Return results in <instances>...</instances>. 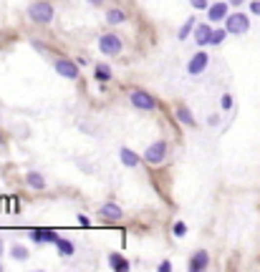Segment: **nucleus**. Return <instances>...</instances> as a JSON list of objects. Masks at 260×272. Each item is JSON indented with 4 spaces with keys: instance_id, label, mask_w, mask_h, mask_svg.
I'll return each mask as SVG.
<instances>
[{
    "instance_id": "obj_31",
    "label": "nucleus",
    "mask_w": 260,
    "mask_h": 272,
    "mask_svg": "<svg viewBox=\"0 0 260 272\" xmlns=\"http://www.w3.org/2000/svg\"><path fill=\"white\" fill-rule=\"evenodd\" d=\"M0 254H3V245H0Z\"/></svg>"
},
{
    "instance_id": "obj_8",
    "label": "nucleus",
    "mask_w": 260,
    "mask_h": 272,
    "mask_svg": "<svg viewBox=\"0 0 260 272\" xmlns=\"http://www.w3.org/2000/svg\"><path fill=\"white\" fill-rule=\"evenodd\" d=\"M210 66V56L205 51H197L192 58H190V63H187V73L190 76H200V73H205Z\"/></svg>"
},
{
    "instance_id": "obj_22",
    "label": "nucleus",
    "mask_w": 260,
    "mask_h": 272,
    "mask_svg": "<svg viewBox=\"0 0 260 272\" xmlns=\"http://www.w3.org/2000/svg\"><path fill=\"white\" fill-rule=\"evenodd\" d=\"M10 254L16 257V260H28V257H31V252H28V250H25L23 245H16V247L10 250Z\"/></svg>"
},
{
    "instance_id": "obj_1",
    "label": "nucleus",
    "mask_w": 260,
    "mask_h": 272,
    "mask_svg": "<svg viewBox=\"0 0 260 272\" xmlns=\"http://www.w3.org/2000/svg\"><path fill=\"white\" fill-rule=\"evenodd\" d=\"M28 18H31L33 23H38V25H48L56 18V10H53V5L48 3V0H36V3L28 5Z\"/></svg>"
},
{
    "instance_id": "obj_3",
    "label": "nucleus",
    "mask_w": 260,
    "mask_h": 272,
    "mask_svg": "<svg viewBox=\"0 0 260 272\" xmlns=\"http://www.w3.org/2000/svg\"><path fill=\"white\" fill-rule=\"evenodd\" d=\"M225 28L230 36H245L250 30V18L245 13H230L225 18Z\"/></svg>"
},
{
    "instance_id": "obj_5",
    "label": "nucleus",
    "mask_w": 260,
    "mask_h": 272,
    "mask_svg": "<svg viewBox=\"0 0 260 272\" xmlns=\"http://www.w3.org/2000/svg\"><path fill=\"white\" fill-rule=\"evenodd\" d=\"M99 51L104 56H119L124 51V40L117 33H104L99 38Z\"/></svg>"
},
{
    "instance_id": "obj_19",
    "label": "nucleus",
    "mask_w": 260,
    "mask_h": 272,
    "mask_svg": "<svg viewBox=\"0 0 260 272\" xmlns=\"http://www.w3.org/2000/svg\"><path fill=\"white\" fill-rule=\"evenodd\" d=\"M195 28H197V20L192 18V15H190V18H187V23L180 28V33H177V38L180 40H187V36H190V33H195Z\"/></svg>"
},
{
    "instance_id": "obj_27",
    "label": "nucleus",
    "mask_w": 260,
    "mask_h": 272,
    "mask_svg": "<svg viewBox=\"0 0 260 272\" xmlns=\"http://www.w3.org/2000/svg\"><path fill=\"white\" fill-rule=\"evenodd\" d=\"M76 219H79V224H81V227H89V224H91V219L86 217V214H79Z\"/></svg>"
},
{
    "instance_id": "obj_7",
    "label": "nucleus",
    "mask_w": 260,
    "mask_h": 272,
    "mask_svg": "<svg viewBox=\"0 0 260 272\" xmlns=\"http://www.w3.org/2000/svg\"><path fill=\"white\" fill-rule=\"evenodd\" d=\"M28 237H31L33 242H38V245H43V242H48V245H56L61 237L56 230H51V227H36V230H28Z\"/></svg>"
},
{
    "instance_id": "obj_11",
    "label": "nucleus",
    "mask_w": 260,
    "mask_h": 272,
    "mask_svg": "<svg viewBox=\"0 0 260 272\" xmlns=\"http://www.w3.org/2000/svg\"><path fill=\"white\" fill-rule=\"evenodd\" d=\"M212 33H215V28L212 25H207V23H200L197 28H195V33H192V38H195V43L200 45H210V40H212Z\"/></svg>"
},
{
    "instance_id": "obj_29",
    "label": "nucleus",
    "mask_w": 260,
    "mask_h": 272,
    "mask_svg": "<svg viewBox=\"0 0 260 272\" xmlns=\"http://www.w3.org/2000/svg\"><path fill=\"white\" fill-rule=\"evenodd\" d=\"M227 3H230V5H235V8H238V5H242V3H245V0H227Z\"/></svg>"
},
{
    "instance_id": "obj_6",
    "label": "nucleus",
    "mask_w": 260,
    "mask_h": 272,
    "mask_svg": "<svg viewBox=\"0 0 260 272\" xmlns=\"http://www.w3.org/2000/svg\"><path fill=\"white\" fill-rule=\"evenodd\" d=\"M56 73H59V76H63V78H68V81H79V63H76V60H71V58H56Z\"/></svg>"
},
{
    "instance_id": "obj_12",
    "label": "nucleus",
    "mask_w": 260,
    "mask_h": 272,
    "mask_svg": "<svg viewBox=\"0 0 260 272\" xmlns=\"http://www.w3.org/2000/svg\"><path fill=\"white\" fill-rule=\"evenodd\" d=\"M99 214L104 217L106 222H119V219L124 217V212H121V207H119L117 202H106L104 207L99 209Z\"/></svg>"
},
{
    "instance_id": "obj_14",
    "label": "nucleus",
    "mask_w": 260,
    "mask_h": 272,
    "mask_svg": "<svg viewBox=\"0 0 260 272\" xmlns=\"http://www.w3.org/2000/svg\"><path fill=\"white\" fill-rule=\"evenodd\" d=\"M119 159H121V164H124V166L134 169V166H139V161H141L144 156H139L137 151H132V149H126V146H124V149L119 151Z\"/></svg>"
},
{
    "instance_id": "obj_15",
    "label": "nucleus",
    "mask_w": 260,
    "mask_h": 272,
    "mask_svg": "<svg viewBox=\"0 0 260 272\" xmlns=\"http://www.w3.org/2000/svg\"><path fill=\"white\" fill-rule=\"evenodd\" d=\"M25 184L36 192H43L46 189V179H43V174H38V172H25Z\"/></svg>"
},
{
    "instance_id": "obj_9",
    "label": "nucleus",
    "mask_w": 260,
    "mask_h": 272,
    "mask_svg": "<svg viewBox=\"0 0 260 272\" xmlns=\"http://www.w3.org/2000/svg\"><path fill=\"white\" fill-rule=\"evenodd\" d=\"M227 15H230V3H225V0H218V3H212L207 8V20L210 23H225Z\"/></svg>"
},
{
    "instance_id": "obj_4",
    "label": "nucleus",
    "mask_w": 260,
    "mask_h": 272,
    "mask_svg": "<svg viewBox=\"0 0 260 272\" xmlns=\"http://www.w3.org/2000/svg\"><path fill=\"white\" fill-rule=\"evenodd\" d=\"M129 103L139 111H154L157 109V98L152 94H147V91H141V88L129 91Z\"/></svg>"
},
{
    "instance_id": "obj_20",
    "label": "nucleus",
    "mask_w": 260,
    "mask_h": 272,
    "mask_svg": "<svg viewBox=\"0 0 260 272\" xmlns=\"http://www.w3.org/2000/svg\"><path fill=\"white\" fill-rule=\"evenodd\" d=\"M56 247H59V254H61V257L74 254V245H71L68 239H59V242H56Z\"/></svg>"
},
{
    "instance_id": "obj_26",
    "label": "nucleus",
    "mask_w": 260,
    "mask_h": 272,
    "mask_svg": "<svg viewBox=\"0 0 260 272\" xmlns=\"http://www.w3.org/2000/svg\"><path fill=\"white\" fill-rule=\"evenodd\" d=\"M250 13L253 15H260V0H253V3H250Z\"/></svg>"
},
{
    "instance_id": "obj_13",
    "label": "nucleus",
    "mask_w": 260,
    "mask_h": 272,
    "mask_svg": "<svg viewBox=\"0 0 260 272\" xmlns=\"http://www.w3.org/2000/svg\"><path fill=\"white\" fill-rule=\"evenodd\" d=\"M106 260H109V267H111V270H117V272H126L129 267H132V265H129V260H126L121 252H111Z\"/></svg>"
},
{
    "instance_id": "obj_25",
    "label": "nucleus",
    "mask_w": 260,
    "mask_h": 272,
    "mask_svg": "<svg viewBox=\"0 0 260 272\" xmlns=\"http://www.w3.org/2000/svg\"><path fill=\"white\" fill-rule=\"evenodd\" d=\"M190 5H192L195 10H207V8H210L207 0H190Z\"/></svg>"
},
{
    "instance_id": "obj_32",
    "label": "nucleus",
    "mask_w": 260,
    "mask_h": 272,
    "mask_svg": "<svg viewBox=\"0 0 260 272\" xmlns=\"http://www.w3.org/2000/svg\"><path fill=\"white\" fill-rule=\"evenodd\" d=\"M0 270H3V265H0Z\"/></svg>"
},
{
    "instance_id": "obj_23",
    "label": "nucleus",
    "mask_w": 260,
    "mask_h": 272,
    "mask_svg": "<svg viewBox=\"0 0 260 272\" xmlns=\"http://www.w3.org/2000/svg\"><path fill=\"white\" fill-rule=\"evenodd\" d=\"M172 232H175V237H184V234H187V224H184V222H175Z\"/></svg>"
},
{
    "instance_id": "obj_21",
    "label": "nucleus",
    "mask_w": 260,
    "mask_h": 272,
    "mask_svg": "<svg viewBox=\"0 0 260 272\" xmlns=\"http://www.w3.org/2000/svg\"><path fill=\"white\" fill-rule=\"evenodd\" d=\"M225 38H227V28H218V30H215V33H212V40H210V45H220Z\"/></svg>"
},
{
    "instance_id": "obj_2",
    "label": "nucleus",
    "mask_w": 260,
    "mask_h": 272,
    "mask_svg": "<svg viewBox=\"0 0 260 272\" xmlns=\"http://www.w3.org/2000/svg\"><path fill=\"white\" fill-rule=\"evenodd\" d=\"M167 154H169V146H167L164 139H160V141L147 146V151H144V161H147L149 166H162L167 161Z\"/></svg>"
},
{
    "instance_id": "obj_24",
    "label": "nucleus",
    "mask_w": 260,
    "mask_h": 272,
    "mask_svg": "<svg viewBox=\"0 0 260 272\" xmlns=\"http://www.w3.org/2000/svg\"><path fill=\"white\" fill-rule=\"evenodd\" d=\"M233 103H235V101H233V96H230V94H222V98H220V106H222L225 111H230V109H233Z\"/></svg>"
},
{
    "instance_id": "obj_28",
    "label": "nucleus",
    "mask_w": 260,
    "mask_h": 272,
    "mask_svg": "<svg viewBox=\"0 0 260 272\" xmlns=\"http://www.w3.org/2000/svg\"><path fill=\"white\" fill-rule=\"evenodd\" d=\"M169 270H172V262H169V260H164V262L160 265V272H169Z\"/></svg>"
},
{
    "instance_id": "obj_17",
    "label": "nucleus",
    "mask_w": 260,
    "mask_h": 272,
    "mask_svg": "<svg viewBox=\"0 0 260 272\" xmlns=\"http://www.w3.org/2000/svg\"><path fill=\"white\" fill-rule=\"evenodd\" d=\"M124 20H126V13H124L121 8H109V10H106V23L119 25V23H124Z\"/></svg>"
},
{
    "instance_id": "obj_16",
    "label": "nucleus",
    "mask_w": 260,
    "mask_h": 272,
    "mask_svg": "<svg viewBox=\"0 0 260 272\" xmlns=\"http://www.w3.org/2000/svg\"><path fill=\"white\" fill-rule=\"evenodd\" d=\"M111 68L106 66V63H96V68H94V78L99 81V83H109L111 81Z\"/></svg>"
},
{
    "instance_id": "obj_30",
    "label": "nucleus",
    "mask_w": 260,
    "mask_h": 272,
    "mask_svg": "<svg viewBox=\"0 0 260 272\" xmlns=\"http://www.w3.org/2000/svg\"><path fill=\"white\" fill-rule=\"evenodd\" d=\"M89 3H91V5H101V3H104V0H89Z\"/></svg>"
},
{
    "instance_id": "obj_10",
    "label": "nucleus",
    "mask_w": 260,
    "mask_h": 272,
    "mask_svg": "<svg viewBox=\"0 0 260 272\" xmlns=\"http://www.w3.org/2000/svg\"><path fill=\"white\" fill-rule=\"evenodd\" d=\"M187 267H190L192 272L207 270V267H210V252H207V250H197V252H192V257H190V262H187Z\"/></svg>"
},
{
    "instance_id": "obj_18",
    "label": "nucleus",
    "mask_w": 260,
    "mask_h": 272,
    "mask_svg": "<svg viewBox=\"0 0 260 272\" xmlns=\"http://www.w3.org/2000/svg\"><path fill=\"white\" fill-rule=\"evenodd\" d=\"M177 121L184 124V126H195V116H192V111L187 109V106H177Z\"/></svg>"
}]
</instances>
